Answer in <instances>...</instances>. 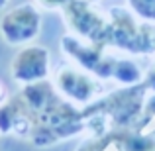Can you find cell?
Masks as SVG:
<instances>
[{"instance_id":"2","label":"cell","mask_w":155,"mask_h":151,"mask_svg":"<svg viewBox=\"0 0 155 151\" xmlns=\"http://www.w3.org/2000/svg\"><path fill=\"white\" fill-rule=\"evenodd\" d=\"M55 88L69 102L88 106L94 100H98L102 92V83L96 80V77L87 73L84 69L61 67L55 73Z\"/></svg>"},{"instance_id":"3","label":"cell","mask_w":155,"mask_h":151,"mask_svg":"<svg viewBox=\"0 0 155 151\" xmlns=\"http://www.w3.org/2000/svg\"><path fill=\"white\" fill-rule=\"evenodd\" d=\"M12 79L20 84H34L47 80L51 71V57L43 45H24L12 59Z\"/></svg>"},{"instance_id":"1","label":"cell","mask_w":155,"mask_h":151,"mask_svg":"<svg viewBox=\"0 0 155 151\" xmlns=\"http://www.w3.org/2000/svg\"><path fill=\"white\" fill-rule=\"evenodd\" d=\"M41 30V14L30 2L18 4L4 12L0 20V35L8 45H30Z\"/></svg>"},{"instance_id":"8","label":"cell","mask_w":155,"mask_h":151,"mask_svg":"<svg viewBox=\"0 0 155 151\" xmlns=\"http://www.w3.org/2000/svg\"><path fill=\"white\" fill-rule=\"evenodd\" d=\"M91 2H98V0H91Z\"/></svg>"},{"instance_id":"4","label":"cell","mask_w":155,"mask_h":151,"mask_svg":"<svg viewBox=\"0 0 155 151\" xmlns=\"http://www.w3.org/2000/svg\"><path fill=\"white\" fill-rule=\"evenodd\" d=\"M126 2L140 20L155 24V0H126Z\"/></svg>"},{"instance_id":"6","label":"cell","mask_w":155,"mask_h":151,"mask_svg":"<svg viewBox=\"0 0 155 151\" xmlns=\"http://www.w3.org/2000/svg\"><path fill=\"white\" fill-rule=\"evenodd\" d=\"M8 100V92H6V87H4L2 83H0V106L4 104V102Z\"/></svg>"},{"instance_id":"7","label":"cell","mask_w":155,"mask_h":151,"mask_svg":"<svg viewBox=\"0 0 155 151\" xmlns=\"http://www.w3.org/2000/svg\"><path fill=\"white\" fill-rule=\"evenodd\" d=\"M6 2H8V0H0V8H4V6H6Z\"/></svg>"},{"instance_id":"5","label":"cell","mask_w":155,"mask_h":151,"mask_svg":"<svg viewBox=\"0 0 155 151\" xmlns=\"http://www.w3.org/2000/svg\"><path fill=\"white\" fill-rule=\"evenodd\" d=\"M35 2L45 10H65L73 0H35Z\"/></svg>"}]
</instances>
